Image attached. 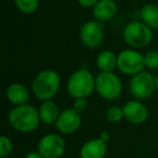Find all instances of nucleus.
<instances>
[{"label":"nucleus","instance_id":"19","mask_svg":"<svg viewBox=\"0 0 158 158\" xmlns=\"http://www.w3.org/2000/svg\"><path fill=\"white\" fill-rule=\"evenodd\" d=\"M123 118H125L123 115V110L120 106H112L106 112V119L110 123H119Z\"/></svg>","mask_w":158,"mask_h":158},{"label":"nucleus","instance_id":"27","mask_svg":"<svg viewBox=\"0 0 158 158\" xmlns=\"http://www.w3.org/2000/svg\"><path fill=\"white\" fill-rule=\"evenodd\" d=\"M1 158H10V157H8V156H7V157H1Z\"/></svg>","mask_w":158,"mask_h":158},{"label":"nucleus","instance_id":"21","mask_svg":"<svg viewBox=\"0 0 158 158\" xmlns=\"http://www.w3.org/2000/svg\"><path fill=\"white\" fill-rule=\"evenodd\" d=\"M13 144H12L11 139L8 136L2 135L0 138V157H7L12 152Z\"/></svg>","mask_w":158,"mask_h":158},{"label":"nucleus","instance_id":"25","mask_svg":"<svg viewBox=\"0 0 158 158\" xmlns=\"http://www.w3.org/2000/svg\"><path fill=\"white\" fill-rule=\"evenodd\" d=\"M99 138L101 139L102 141H104V142H106V143H107L108 141L110 140V133H108V132H106V131L101 132V133H100V135H99Z\"/></svg>","mask_w":158,"mask_h":158},{"label":"nucleus","instance_id":"3","mask_svg":"<svg viewBox=\"0 0 158 158\" xmlns=\"http://www.w3.org/2000/svg\"><path fill=\"white\" fill-rule=\"evenodd\" d=\"M66 87L67 92L74 99H87L95 90V78L88 69L80 68L73 73Z\"/></svg>","mask_w":158,"mask_h":158},{"label":"nucleus","instance_id":"13","mask_svg":"<svg viewBox=\"0 0 158 158\" xmlns=\"http://www.w3.org/2000/svg\"><path fill=\"white\" fill-rule=\"evenodd\" d=\"M7 99L9 100L10 103L13 105H23V104L28 103L29 99H31V94L29 91L24 85L19 84V82H14L11 84L7 89Z\"/></svg>","mask_w":158,"mask_h":158},{"label":"nucleus","instance_id":"15","mask_svg":"<svg viewBox=\"0 0 158 158\" xmlns=\"http://www.w3.org/2000/svg\"><path fill=\"white\" fill-rule=\"evenodd\" d=\"M38 110H39L40 120L44 123H46V125H53V123H55L57 118H59L60 114H61L59 106L52 100L44 101V103L40 105Z\"/></svg>","mask_w":158,"mask_h":158},{"label":"nucleus","instance_id":"9","mask_svg":"<svg viewBox=\"0 0 158 158\" xmlns=\"http://www.w3.org/2000/svg\"><path fill=\"white\" fill-rule=\"evenodd\" d=\"M81 42L90 49L101 46L104 39V28L100 21H89L82 25L80 29Z\"/></svg>","mask_w":158,"mask_h":158},{"label":"nucleus","instance_id":"4","mask_svg":"<svg viewBox=\"0 0 158 158\" xmlns=\"http://www.w3.org/2000/svg\"><path fill=\"white\" fill-rule=\"evenodd\" d=\"M95 90L103 99L113 101L123 93V84L113 72H101L95 77Z\"/></svg>","mask_w":158,"mask_h":158},{"label":"nucleus","instance_id":"22","mask_svg":"<svg viewBox=\"0 0 158 158\" xmlns=\"http://www.w3.org/2000/svg\"><path fill=\"white\" fill-rule=\"evenodd\" d=\"M88 107V102L85 98H80V99H75L74 104H73V108L76 110L78 113H82L87 110Z\"/></svg>","mask_w":158,"mask_h":158},{"label":"nucleus","instance_id":"8","mask_svg":"<svg viewBox=\"0 0 158 158\" xmlns=\"http://www.w3.org/2000/svg\"><path fill=\"white\" fill-rule=\"evenodd\" d=\"M65 149L66 144L64 139L54 133L44 135L37 145V151L44 158H60L65 153Z\"/></svg>","mask_w":158,"mask_h":158},{"label":"nucleus","instance_id":"11","mask_svg":"<svg viewBox=\"0 0 158 158\" xmlns=\"http://www.w3.org/2000/svg\"><path fill=\"white\" fill-rule=\"evenodd\" d=\"M123 110L125 118L129 123H133V125L144 123L147 120V118H148V110L139 100L128 101L123 106Z\"/></svg>","mask_w":158,"mask_h":158},{"label":"nucleus","instance_id":"20","mask_svg":"<svg viewBox=\"0 0 158 158\" xmlns=\"http://www.w3.org/2000/svg\"><path fill=\"white\" fill-rule=\"evenodd\" d=\"M145 66L149 69H156L158 68V51L152 50L146 52L144 55Z\"/></svg>","mask_w":158,"mask_h":158},{"label":"nucleus","instance_id":"14","mask_svg":"<svg viewBox=\"0 0 158 158\" xmlns=\"http://www.w3.org/2000/svg\"><path fill=\"white\" fill-rule=\"evenodd\" d=\"M92 13L97 21L105 22L113 19L117 13V5L114 0H100L93 7Z\"/></svg>","mask_w":158,"mask_h":158},{"label":"nucleus","instance_id":"23","mask_svg":"<svg viewBox=\"0 0 158 158\" xmlns=\"http://www.w3.org/2000/svg\"><path fill=\"white\" fill-rule=\"evenodd\" d=\"M77 1H78L79 5L82 6V7L89 8V7H94L100 0H77Z\"/></svg>","mask_w":158,"mask_h":158},{"label":"nucleus","instance_id":"6","mask_svg":"<svg viewBox=\"0 0 158 158\" xmlns=\"http://www.w3.org/2000/svg\"><path fill=\"white\" fill-rule=\"evenodd\" d=\"M131 94L138 100L148 99L156 89L155 77L147 72H141L132 76L129 82Z\"/></svg>","mask_w":158,"mask_h":158},{"label":"nucleus","instance_id":"1","mask_svg":"<svg viewBox=\"0 0 158 158\" xmlns=\"http://www.w3.org/2000/svg\"><path fill=\"white\" fill-rule=\"evenodd\" d=\"M8 120L14 130L23 133L36 130L41 121L39 110L28 103L12 108L8 115Z\"/></svg>","mask_w":158,"mask_h":158},{"label":"nucleus","instance_id":"5","mask_svg":"<svg viewBox=\"0 0 158 158\" xmlns=\"http://www.w3.org/2000/svg\"><path fill=\"white\" fill-rule=\"evenodd\" d=\"M123 39L132 48H144L151 44L153 31L145 23L131 22L123 29Z\"/></svg>","mask_w":158,"mask_h":158},{"label":"nucleus","instance_id":"24","mask_svg":"<svg viewBox=\"0 0 158 158\" xmlns=\"http://www.w3.org/2000/svg\"><path fill=\"white\" fill-rule=\"evenodd\" d=\"M25 158H44V157L37 151V152H31V153H28L25 156Z\"/></svg>","mask_w":158,"mask_h":158},{"label":"nucleus","instance_id":"12","mask_svg":"<svg viewBox=\"0 0 158 158\" xmlns=\"http://www.w3.org/2000/svg\"><path fill=\"white\" fill-rule=\"evenodd\" d=\"M107 153L106 142L102 141L100 138L92 139L86 142L80 149L81 158H104Z\"/></svg>","mask_w":158,"mask_h":158},{"label":"nucleus","instance_id":"16","mask_svg":"<svg viewBox=\"0 0 158 158\" xmlns=\"http://www.w3.org/2000/svg\"><path fill=\"white\" fill-rule=\"evenodd\" d=\"M117 60L118 55L115 54L113 51L104 50L99 53L95 62L101 72H113L117 67Z\"/></svg>","mask_w":158,"mask_h":158},{"label":"nucleus","instance_id":"17","mask_svg":"<svg viewBox=\"0 0 158 158\" xmlns=\"http://www.w3.org/2000/svg\"><path fill=\"white\" fill-rule=\"evenodd\" d=\"M141 19L152 29H158V6L154 3L145 5L141 10Z\"/></svg>","mask_w":158,"mask_h":158},{"label":"nucleus","instance_id":"2","mask_svg":"<svg viewBox=\"0 0 158 158\" xmlns=\"http://www.w3.org/2000/svg\"><path fill=\"white\" fill-rule=\"evenodd\" d=\"M61 86V77L53 69H44L38 73L31 82V90L40 101H48L57 93Z\"/></svg>","mask_w":158,"mask_h":158},{"label":"nucleus","instance_id":"7","mask_svg":"<svg viewBox=\"0 0 158 158\" xmlns=\"http://www.w3.org/2000/svg\"><path fill=\"white\" fill-rule=\"evenodd\" d=\"M117 67L125 75H134L143 72L145 66L144 55L135 50H123L118 54Z\"/></svg>","mask_w":158,"mask_h":158},{"label":"nucleus","instance_id":"10","mask_svg":"<svg viewBox=\"0 0 158 158\" xmlns=\"http://www.w3.org/2000/svg\"><path fill=\"white\" fill-rule=\"evenodd\" d=\"M81 125V116L74 108H67L60 114L56 123H54L55 128L63 134H72L76 132Z\"/></svg>","mask_w":158,"mask_h":158},{"label":"nucleus","instance_id":"18","mask_svg":"<svg viewBox=\"0 0 158 158\" xmlns=\"http://www.w3.org/2000/svg\"><path fill=\"white\" fill-rule=\"evenodd\" d=\"M14 2L21 12L31 14L37 10L39 1L38 0H14Z\"/></svg>","mask_w":158,"mask_h":158},{"label":"nucleus","instance_id":"26","mask_svg":"<svg viewBox=\"0 0 158 158\" xmlns=\"http://www.w3.org/2000/svg\"><path fill=\"white\" fill-rule=\"evenodd\" d=\"M155 85H156V90L158 91V76L155 78Z\"/></svg>","mask_w":158,"mask_h":158}]
</instances>
